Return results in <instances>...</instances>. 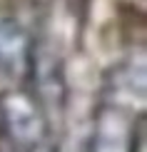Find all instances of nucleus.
I'll return each instance as SVG.
<instances>
[{"label":"nucleus","mask_w":147,"mask_h":152,"mask_svg":"<svg viewBox=\"0 0 147 152\" xmlns=\"http://www.w3.org/2000/svg\"><path fill=\"white\" fill-rule=\"evenodd\" d=\"M135 150V122L120 105L105 107L97 115L92 135V152H132Z\"/></svg>","instance_id":"3"},{"label":"nucleus","mask_w":147,"mask_h":152,"mask_svg":"<svg viewBox=\"0 0 147 152\" xmlns=\"http://www.w3.org/2000/svg\"><path fill=\"white\" fill-rule=\"evenodd\" d=\"M0 127H5V132L12 137L15 145L33 147L45 140L48 122L37 100L33 95L18 90V92H8L0 100Z\"/></svg>","instance_id":"1"},{"label":"nucleus","mask_w":147,"mask_h":152,"mask_svg":"<svg viewBox=\"0 0 147 152\" xmlns=\"http://www.w3.org/2000/svg\"><path fill=\"white\" fill-rule=\"evenodd\" d=\"M33 67V45L15 20L0 18V80L15 82Z\"/></svg>","instance_id":"2"},{"label":"nucleus","mask_w":147,"mask_h":152,"mask_svg":"<svg viewBox=\"0 0 147 152\" xmlns=\"http://www.w3.org/2000/svg\"><path fill=\"white\" fill-rule=\"evenodd\" d=\"M28 152H57L53 145H48L45 140L42 142H37V145H33V147H28Z\"/></svg>","instance_id":"4"}]
</instances>
